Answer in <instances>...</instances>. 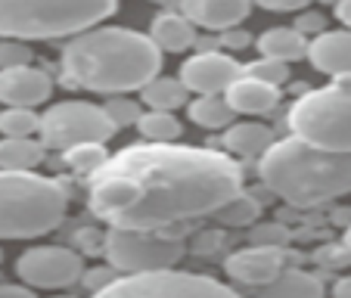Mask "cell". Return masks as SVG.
<instances>
[{
  "label": "cell",
  "mask_w": 351,
  "mask_h": 298,
  "mask_svg": "<svg viewBox=\"0 0 351 298\" xmlns=\"http://www.w3.org/2000/svg\"><path fill=\"white\" fill-rule=\"evenodd\" d=\"M243 75H249V78H258V81H265V84H274V87H283L286 81H289V66H286V62H280V60H271V56H258V60L245 62Z\"/></svg>",
  "instance_id": "83f0119b"
},
{
  "label": "cell",
  "mask_w": 351,
  "mask_h": 298,
  "mask_svg": "<svg viewBox=\"0 0 351 298\" xmlns=\"http://www.w3.org/2000/svg\"><path fill=\"white\" fill-rule=\"evenodd\" d=\"M69 212V190L34 171H0V239H38Z\"/></svg>",
  "instance_id": "277c9868"
},
{
  "label": "cell",
  "mask_w": 351,
  "mask_h": 298,
  "mask_svg": "<svg viewBox=\"0 0 351 298\" xmlns=\"http://www.w3.org/2000/svg\"><path fill=\"white\" fill-rule=\"evenodd\" d=\"M286 121L292 137L330 153H351V81L302 93Z\"/></svg>",
  "instance_id": "8992f818"
},
{
  "label": "cell",
  "mask_w": 351,
  "mask_h": 298,
  "mask_svg": "<svg viewBox=\"0 0 351 298\" xmlns=\"http://www.w3.org/2000/svg\"><path fill=\"white\" fill-rule=\"evenodd\" d=\"M190 121L206 131H224L233 125V109L227 106L224 93H202L190 103Z\"/></svg>",
  "instance_id": "603a6c76"
},
{
  "label": "cell",
  "mask_w": 351,
  "mask_h": 298,
  "mask_svg": "<svg viewBox=\"0 0 351 298\" xmlns=\"http://www.w3.org/2000/svg\"><path fill=\"white\" fill-rule=\"evenodd\" d=\"M283 267H286L283 249H274V245H255V243L249 245V249L233 252L230 258L224 261L227 277L239 286H252V289L267 286Z\"/></svg>",
  "instance_id": "4fadbf2b"
},
{
  "label": "cell",
  "mask_w": 351,
  "mask_h": 298,
  "mask_svg": "<svg viewBox=\"0 0 351 298\" xmlns=\"http://www.w3.org/2000/svg\"><path fill=\"white\" fill-rule=\"evenodd\" d=\"M146 143H174L180 137V121L174 112H162V109H143V115L134 125Z\"/></svg>",
  "instance_id": "cb8c5ba5"
},
{
  "label": "cell",
  "mask_w": 351,
  "mask_h": 298,
  "mask_svg": "<svg viewBox=\"0 0 351 298\" xmlns=\"http://www.w3.org/2000/svg\"><path fill=\"white\" fill-rule=\"evenodd\" d=\"M261 56H271V60H280V62H295L305 56L308 50V38L295 28H267L258 40H255Z\"/></svg>",
  "instance_id": "44dd1931"
},
{
  "label": "cell",
  "mask_w": 351,
  "mask_h": 298,
  "mask_svg": "<svg viewBox=\"0 0 351 298\" xmlns=\"http://www.w3.org/2000/svg\"><path fill=\"white\" fill-rule=\"evenodd\" d=\"M180 13L202 32H227V28L245 22L252 13V0H180Z\"/></svg>",
  "instance_id": "5bb4252c"
},
{
  "label": "cell",
  "mask_w": 351,
  "mask_h": 298,
  "mask_svg": "<svg viewBox=\"0 0 351 298\" xmlns=\"http://www.w3.org/2000/svg\"><path fill=\"white\" fill-rule=\"evenodd\" d=\"M53 93V78L38 66L0 69V103L19 109H38Z\"/></svg>",
  "instance_id": "7c38bea8"
},
{
  "label": "cell",
  "mask_w": 351,
  "mask_h": 298,
  "mask_svg": "<svg viewBox=\"0 0 351 298\" xmlns=\"http://www.w3.org/2000/svg\"><path fill=\"white\" fill-rule=\"evenodd\" d=\"M196 25L186 19L180 10H162L153 19V28H149V38L159 47L162 53H184L196 44Z\"/></svg>",
  "instance_id": "ac0fdd59"
},
{
  "label": "cell",
  "mask_w": 351,
  "mask_h": 298,
  "mask_svg": "<svg viewBox=\"0 0 351 298\" xmlns=\"http://www.w3.org/2000/svg\"><path fill=\"white\" fill-rule=\"evenodd\" d=\"M289 243V230H283L280 224H271L265 230L255 233V245H274V249H283Z\"/></svg>",
  "instance_id": "1f68e13d"
},
{
  "label": "cell",
  "mask_w": 351,
  "mask_h": 298,
  "mask_svg": "<svg viewBox=\"0 0 351 298\" xmlns=\"http://www.w3.org/2000/svg\"><path fill=\"white\" fill-rule=\"evenodd\" d=\"M0 298H38V295L22 283V286H0Z\"/></svg>",
  "instance_id": "e575fe53"
},
{
  "label": "cell",
  "mask_w": 351,
  "mask_h": 298,
  "mask_svg": "<svg viewBox=\"0 0 351 298\" xmlns=\"http://www.w3.org/2000/svg\"><path fill=\"white\" fill-rule=\"evenodd\" d=\"M258 177L292 208H317L351 193V153H330L298 137L274 140L258 159Z\"/></svg>",
  "instance_id": "3957f363"
},
{
  "label": "cell",
  "mask_w": 351,
  "mask_h": 298,
  "mask_svg": "<svg viewBox=\"0 0 351 298\" xmlns=\"http://www.w3.org/2000/svg\"><path fill=\"white\" fill-rule=\"evenodd\" d=\"M336 19L345 28H351V0H336Z\"/></svg>",
  "instance_id": "8d00e7d4"
},
{
  "label": "cell",
  "mask_w": 351,
  "mask_h": 298,
  "mask_svg": "<svg viewBox=\"0 0 351 298\" xmlns=\"http://www.w3.org/2000/svg\"><path fill=\"white\" fill-rule=\"evenodd\" d=\"M32 62V50L22 40H0V69H16V66H28Z\"/></svg>",
  "instance_id": "f546056e"
},
{
  "label": "cell",
  "mask_w": 351,
  "mask_h": 298,
  "mask_svg": "<svg viewBox=\"0 0 351 298\" xmlns=\"http://www.w3.org/2000/svg\"><path fill=\"white\" fill-rule=\"evenodd\" d=\"M255 298H324V283L302 267H283Z\"/></svg>",
  "instance_id": "d6986e66"
},
{
  "label": "cell",
  "mask_w": 351,
  "mask_h": 298,
  "mask_svg": "<svg viewBox=\"0 0 351 298\" xmlns=\"http://www.w3.org/2000/svg\"><path fill=\"white\" fill-rule=\"evenodd\" d=\"M227 106L233 109V115H249V119H258L267 115L280 106V87L265 84L258 78H249V75H239L230 87L224 90Z\"/></svg>",
  "instance_id": "2e32d148"
},
{
  "label": "cell",
  "mask_w": 351,
  "mask_h": 298,
  "mask_svg": "<svg viewBox=\"0 0 351 298\" xmlns=\"http://www.w3.org/2000/svg\"><path fill=\"white\" fill-rule=\"evenodd\" d=\"M62 84L90 93H131L162 72V50L149 34L93 25L62 47Z\"/></svg>",
  "instance_id": "7a4b0ae2"
},
{
  "label": "cell",
  "mask_w": 351,
  "mask_h": 298,
  "mask_svg": "<svg viewBox=\"0 0 351 298\" xmlns=\"http://www.w3.org/2000/svg\"><path fill=\"white\" fill-rule=\"evenodd\" d=\"M38 121L40 115H34V109H19V106L0 109V137H34Z\"/></svg>",
  "instance_id": "4316f807"
},
{
  "label": "cell",
  "mask_w": 351,
  "mask_h": 298,
  "mask_svg": "<svg viewBox=\"0 0 351 298\" xmlns=\"http://www.w3.org/2000/svg\"><path fill=\"white\" fill-rule=\"evenodd\" d=\"M56 298H72V295H56Z\"/></svg>",
  "instance_id": "ab89813d"
},
{
  "label": "cell",
  "mask_w": 351,
  "mask_h": 298,
  "mask_svg": "<svg viewBox=\"0 0 351 298\" xmlns=\"http://www.w3.org/2000/svg\"><path fill=\"white\" fill-rule=\"evenodd\" d=\"M274 131L265 121H233L224 127V149L227 156H239V159H261L267 153V146L274 143Z\"/></svg>",
  "instance_id": "e0dca14e"
},
{
  "label": "cell",
  "mask_w": 351,
  "mask_h": 298,
  "mask_svg": "<svg viewBox=\"0 0 351 298\" xmlns=\"http://www.w3.org/2000/svg\"><path fill=\"white\" fill-rule=\"evenodd\" d=\"M258 212H261V206L255 202V196L239 190L233 199H227L212 218H218L221 224H230V227H252L255 218H258Z\"/></svg>",
  "instance_id": "484cf974"
},
{
  "label": "cell",
  "mask_w": 351,
  "mask_h": 298,
  "mask_svg": "<svg viewBox=\"0 0 351 298\" xmlns=\"http://www.w3.org/2000/svg\"><path fill=\"white\" fill-rule=\"evenodd\" d=\"M16 277L28 289H69L84 277V261L66 245H38L19 255Z\"/></svg>",
  "instance_id": "30bf717a"
},
{
  "label": "cell",
  "mask_w": 351,
  "mask_h": 298,
  "mask_svg": "<svg viewBox=\"0 0 351 298\" xmlns=\"http://www.w3.org/2000/svg\"><path fill=\"white\" fill-rule=\"evenodd\" d=\"M106 159H109L106 143H75V146H69V149H62L66 168L75 174H84V177H90L97 168H103Z\"/></svg>",
  "instance_id": "d4e9b609"
},
{
  "label": "cell",
  "mask_w": 351,
  "mask_h": 298,
  "mask_svg": "<svg viewBox=\"0 0 351 298\" xmlns=\"http://www.w3.org/2000/svg\"><path fill=\"white\" fill-rule=\"evenodd\" d=\"M149 3H156V7H162V10H178L180 7V0H149Z\"/></svg>",
  "instance_id": "74e56055"
},
{
  "label": "cell",
  "mask_w": 351,
  "mask_h": 298,
  "mask_svg": "<svg viewBox=\"0 0 351 298\" xmlns=\"http://www.w3.org/2000/svg\"><path fill=\"white\" fill-rule=\"evenodd\" d=\"M47 159V146L34 137H0V171H34Z\"/></svg>",
  "instance_id": "ffe728a7"
},
{
  "label": "cell",
  "mask_w": 351,
  "mask_h": 298,
  "mask_svg": "<svg viewBox=\"0 0 351 298\" xmlns=\"http://www.w3.org/2000/svg\"><path fill=\"white\" fill-rule=\"evenodd\" d=\"M292 28L302 34H320V32H326V16L324 13H305V10H302V16L295 19Z\"/></svg>",
  "instance_id": "d6a6232c"
},
{
  "label": "cell",
  "mask_w": 351,
  "mask_h": 298,
  "mask_svg": "<svg viewBox=\"0 0 351 298\" xmlns=\"http://www.w3.org/2000/svg\"><path fill=\"white\" fill-rule=\"evenodd\" d=\"M239 75H243V62H237L230 53L208 50V53H193L180 66L178 78L190 93L202 97V93H224Z\"/></svg>",
  "instance_id": "8fae6325"
},
{
  "label": "cell",
  "mask_w": 351,
  "mask_h": 298,
  "mask_svg": "<svg viewBox=\"0 0 351 298\" xmlns=\"http://www.w3.org/2000/svg\"><path fill=\"white\" fill-rule=\"evenodd\" d=\"M90 298H239L237 289L215 277L186 271H149V273H125L90 292Z\"/></svg>",
  "instance_id": "52a82bcc"
},
{
  "label": "cell",
  "mask_w": 351,
  "mask_h": 298,
  "mask_svg": "<svg viewBox=\"0 0 351 298\" xmlns=\"http://www.w3.org/2000/svg\"><path fill=\"white\" fill-rule=\"evenodd\" d=\"M252 3L261 10H271V13H298V10H305L311 0H252Z\"/></svg>",
  "instance_id": "836d02e7"
},
{
  "label": "cell",
  "mask_w": 351,
  "mask_h": 298,
  "mask_svg": "<svg viewBox=\"0 0 351 298\" xmlns=\"http://www.w3.org/2000/svg\"><path fill=\"white\" fill-rule=\"evenodd\" d=\"M243 190L233 156L184 143H134L90 174L87 202L109 227L171 230L215 214Z\"/></svg>",
  "instance_id": "6da1fadb"
},
{
  "label": "cell",
  "mask_w": 351,
  "mask_h": 298,
  "mask_svg": "<svg viewBox=\"0 0 351 298\" xmlns=\"http://www.w3.org/2000/svg\"><path fill=\"white\" fill-rule=\"evenodd\" d=\"M345 252L351 255V224H348V230H345Z\"/></svg>",
  "instance_id": "f35d334b"
},
{
  "label": "cell",
  "mask_w": 351,
  "mask_h": 298,
  "mask_svg": "<svg viewBox=\"0 0 351 298\" xmlns=\"http://www.w3.org/2000/svg\"><path fill=\"white\" fill-rule=\"evenodd\" d=\"M119 127L109 121L106 109L84 99H62L53 103L38 121L40 143L47 149H69L75 143H109Z\"/></svg>",
  "instance_id": "9c48e42d"
},
{
  "label": "cell",
  "mask_w": 351,
  "mask_h": 298,
  "mask_svg": "<svg viewBox=\"0 0 351 298\" xmlns=\"http://www.w3.org/2000/svg\"><path fill=\"white\" fill-rule=\"evenodd\" d=\"M140 99L146 109H162V112H174L190 99V90L184 87L180 78H168V75H156L149 84L140 87Z\"/></svg>",
  "instance_id": "7402d4cb"
},
{
  "label": "cell",
  "mask_w": 351,
  "mask_h": 298,
  "mask_svg": "<svg viewBox=\"0 0 351 298\" xmlns=\"http://www.w3.org/2000/svg\"><path fill=\"white\" fill-rule=\"evenodd\" d=\"M0 258H3V252H0Z\"/></svg>",
  "instance_id": "60d3db41"
},
{
  "label": "cell",
  "mask_w": 351,
  "mask_h": 298,
  "mask_svg": "<svg viewBox=\"0 0 351 298\" xmlns=\"http://www.w3.org/2000/svg\"><path fill=\"white\" fill-rule=\"evenodd\" d=\"M332 298H351V273L348 277H339L332 283Z\"/></svg>",
  "instance_id": "d590c367"
},
{
  "label": "cell",
  "mask_w": 351,
  "mask_h": 298,
  "mask_svg": "<svg viewBox=\"0 0 351 298\" xmlns=\"http://www.w3.org/2000/svg\"><path fill=\"white\" fill-rule=\"evenodd\" d=\"M119 10V0H0V38H75Z\"/></svg>",
  "instance_id": "5b68a950"
},
{
  "label": "cell",
  "mask_w": 351,
  "mask_h": 298,
  "mask_svg": "<svg viewBox=\"0 0 351 298\" xmlns=\"http://www.w3.org/2000/svg\"><path fill=\"white\" fill-rule=\"evenodd\" d=\"M103 252L109 267L119 273H149L178 267L184 255V239L168 230H125L109 227L103 233Z\"/></svg>",
  "instance_id": "ba28073f"
},
{
  "label": "cell",
  "mask_w": 351,
  "mask_h": 298,
  "mask_svg": "<svg viewBox=\"0 0 351 298\" xmlns=\"http://www.w3.org/2000/svg\"><path fill=\"white\" fill-rule=\"evenodd\" d=\"M218 44H221V50H243V47L252 44V34L243 32L239 25H233V28H227V32L218 34Z\"/></svg>",
  "instance_id": "4dcf8cb0"
},
{
  "label": "cell",
  "mask_w": 351,
  "mask_h": 298,
  "mask_svg": "<svg viewBox=\"0 0 351 298\" xmlns=\"http://www.w3.org/2000/svg\"><path fill=\"white\" fill-rule=\"evenodd\" d=\"M308 62L332 78H351V28L320 32L308 40Z\"/></svg>",
  "instance_id": "9a60e30c"
},
{
  "label": "cell",
  "mask_w": 351,
  "mask_h": 298,
  "mask_svg": "<svg viewBox=\"0 0 351 298\" xmlns=\"http://www.w3.org/2000/svg\"><path fill=\"white\" fill-rule=\"evenodd\" d=\"M103 109H106L109 121H112L115 127L137 125V119L143 115V106H140L137 99H128V97H121V93H115L112 99H106V103H103Z\"/></svg>",
  "instance_id": "f1b7e54d"
}]
</instances>
